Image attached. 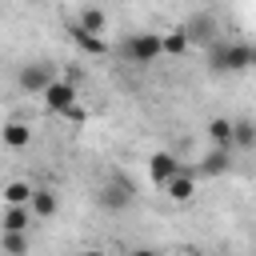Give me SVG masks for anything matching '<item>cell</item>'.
Listing matches in <instances>:
<instances>
[{
  "mask_svg": "<svg viewBox=\"0 0 256 256\" xmlns=\"http://www.w3.org/2000/svg\"><path fill=\"white\" fill-rule=\"evenodd\" d=\"M256 64V48L244 40H216L208 48V68L212 72H244Z\"/></svg>",
  "mask_w": 256,
  "mask_h": 256,
  "instance_id": "obj_1",
  "label": "cell"
},
{
  "mask_svg": "<svg viewBox=\"0 0 256 256\" xmlns=\"http://www.w3.org/2000/svg\"><path fill=\"white\" fill-rule=\"evenodd\" d=\"M132 200H136L132 180H128V176H120V172H112V176L96 188V204H100L104 212H128V208H132Z\"/></svg>",
  "mask_w": 256,
  "mask_h": 256,
  "instance_id": "obj_2",
  "label": "cell"
},
{
  "mask_svg": "<svg viewBox=\"0 0 256 256\" xmlns=\"http://www.w3.org/2000/svg\"><path fill=\"white\" fill-rule=\"evenodd\" d=\"M124 56L132 64H152L164 56V32H132L124 40Z\"/></svg>",
  "mask_w": 256,
  "mask_h": 256,
  "instance_id": "obj_3",
  "label": "cell"
},
{
  "mask_svg": "<svg viewBox=\"0 0 256 256\" xmlns=\"http://www.w3.org/2000/svg\"><path fill=\"white\" fill-rule=\"evenodd\" d=\"M180 28H184L188 44H208V48H212V44L220 40V36H216V32H220V20H216V12H208V8L192 12V16H188Z\"/></svg>",
  "mask_w": 256,
  "mask_h": 256,
  "instance_id": "obj_4",
  "label": "cell"
},
{
  "mask_svg": "<svg viewBox=\"0 0 256 256\" xmlns=\"http://www.w3.org/2000/svg\"><path fill=\"white\" fill-rule=\"evenodd\" d=\"M52 80H56V72H52L48 60H32V64H24V68L16 72V84H20V92H28V96H44Z\"/></svg>",
  "mask_w": 256,
  "mask_h": 256,
  "instance_id": "obj_5",
  "label": "cell"
},
{
  "mask_svg": "<svg viewBox=\"0 0 256 256\" xmlns=\"http://www.w3.org/2000/svg\"><path fill=\"white\" fill-rule=\"evenodd\" d=\"M44 108H48V112H60V116H68V112L76 108V84L56 76V80L48 84V92H44Z\"/></svg>",
  "mask_w": 256,
  "mask_h": 256,
  "instance_id": "obj_6",
  "label": "cell"
},
{
  "mask_svg": "<svg viewBox=\"0 0 256 256\" xmlns=\"http://www.w3.org/2000/svg\"><path fill=\"white\" fill-rule=\"evenodd\" d=\"M176 176H180V160H176L172 152H152V156H148V180H152V184L168 188Z\"/></svg>",
  "mask_w": 256,
  "mask_h": 256,
  "instance_id": "obj_7",
  "label": "cell"
},
{
  "mask_svg": "<svg viewBox=\"0 0 256 256\" xmlns=\"http://www.w3.org/2000/svg\"><path fill=\"white\" fill-rule=\"evenodd\" d=\"M32 208H4L0 212V236H28L32 228Z\"/></svg>",
  "mask_w": 256,
  "mask_h": 256,
  "instance_id": "obj_8",
  "label": "cell"
},
{
  "mask_svg": "<svg viewBox=\"0 0 256 256\" xmlns=\"http://www.w3.org/2000/svg\"><path fill=\"white\" fill-rule=\"evenodd\" d=\"M0 140H4V148L24 152V148L32 144V124H24V120H8V124L0 128Z\"/></svg>",
  "mask_w": 256,
  "mask_h": 256,
  "instance_id": "obj_9",
  "label": "cell"
},
{
  "mask_svg": "<svg viewBox=\"0 0 256 256\" xmlns=\"http://www.w3.org/2000/svg\"><path fill=\"white\" fill-rule=\"evenodd\" d=\"M168 192V200H176V204H188L192 196H196V168H180V176L164 188Z\"/></svg>",
  "mask_w": 256,
  "mask_h": 256,
  "instance_id": "obj_10",
  "label": "cell"
},
{
  "mask_svg": "<svg viewBox=\"0 0 256 256\" xmlns=\"http://www.w3.org/2000/svg\"><path fill=\"white\" fill-rule=\"evenodd\" d=\"M76 28H84V32H92V36H100L104 28H108V12L104 8H96V4H84L80 12H76V20H72Z\"/></svg>",
  "mask_w": 256,
  "mask_h": 256,
  "instance_id": "obj_11",
  "label": "cell"
},
{
  "mask_svg": "<svg viewBox=\"0 0 256 256\" xmlns=\"http://www.w3.org/2000/svg\"><path fill=\"white\" fill-rule=\"evenodd\" d=\"M32 184L28 180H8L4 188H0V196H4V208H28L32 204Z\"/></svg>",
  "mask_w": 256,
  "mask_h": 256,
  "instance_id": "obj_12",
  "label": "cell"
},
{
  "mask_svg": "<svg viewBox=\"0 0 256 256\" xmlns=\"http://www.w3.org/2000/svg\"><path fill=\"white\" fill-rule=\"evenodd\" d=\"M232 128H236V120H228V116H212L208 120V140H212V148H232Z\"/></svg>",
  "mask_w": 256,
  "mask_h": 256,
  "instance_id": "obj_13",
  "label": "cell"
},
{
  "mask_svg": "<svg viewBox=\"0 0 256 256\" xmlns=\"http://www.w3.org/2000/svg\"><path fill=\"white\" fill-rule=\"evenodd\" d=\"M68 32H72V44H76L84 56H104V52H108L104 36H92V32H84V28H76V24H72Z\"/></svg>",
  "mask_w": 256,
  "mask_h": 256,
  "instance_id": "obj_14",
  "label": "cell"
},
{
  "mask_svg": "<svg viewBox=\"0 0 256 256\" xmlns=\"http://www.w3.org/2000/svg\"><path fill=\"white\" fill-rule=\"evenodd\" d=\"M28 208H32V216H36V220H48V216H56L60 200H56V192H52V188H36Z\"/></svg>",
  "mask_w": 256,
  "mask_h": 256,
  "instance_id": "obj_15",
  "label": "cell"
},
{
  "mask_svg": "<svg viewBox=\"0 0 256 256\" xmlns=\"http://www.w3.org/2000/svg\"><path fill=\"white\" fill-rule=\"evenodd\" d=\"M232 168V156L224 152V148H212L200 164H196V172H204V176H220V172H228Z\"/></svg>",
  "mask_w": 256,
  "mask_h": 256,
  "instance_id": "obj_16",
  "label": "cell"
},
{
  "mask_svg": "<svg viewBox=\"0 0 256 256\" xmlns=\"http://www.w3.org/2000/svg\"><path fill=\"white\" fill-rule=\"evenodd\" d=\"M232 144H236V148H256V120H236Z\"/></svg>",
  "mask_w": 256,
  "mask_h": 256,
  "instance_id": "obj_17",
  "label": "cell"
},
{
  "mask_svg": "<svg viewBox=\"0 0 256 256\" xmlns=\"http://www.w3.org/2000/svg\"><path fill=\"white\" fill-rule=\"evenodd\" d=\"M192 44H188V36H184V28H172V32H164V56H184Z\"/></svg>",
  "mask_w": 256,
  "mask_h": 256,
  "instance_id": "obj_18",
  "label": "cell"
},
{
  "mask_svg": "<svg viewBox=\"0 0 256 256\" xmlns=\"http://www.w3.org/2000/svg\"><path fill=\"white\" fill-rule=\"evenodd\" d=\"M4 256H28V236H0Z\"/></svg>",
  "mask_w": 256,
  "mask_h": 256,
  "instance_id": "obj_19",
  "label": "cell"
},
{
  "mask_svg": "<svg viewBox=\"0 0 256 256\" xmlns=\"http://www.w3.org/2000/svg\"><path fill=\"white\" fill-rule=\"evenodd\" d=\"M128 256H160V252H156V248H132Z\"/></svg>",
  "mask_w": 256,
  "mask_h": 256,
  "instance_id": "obj_20",
  "label": "cell"
},
{
  "mask_svg": "<svg viewBox=\"0 0 256 256\" xmlns=\"http://www.w3.org/2000/svg\"><path fill=\"white\" fill-rule=\"evenodd\" d=\"M80 256H104V252H100V248H88V252H80Z\"/></svg>",
  "mask_w": 256,
  "mask_h": 256,
  "instance_id": "obj_21",
  "label": "cell"
}]
</instances>
